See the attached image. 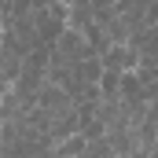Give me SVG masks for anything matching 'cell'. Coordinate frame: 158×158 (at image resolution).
<instances>
[{"label":"cell","mask_w":158,"mask_h":158,"mask_svg":"<svg viewBox=\"0 0 158 158\" xmlns=\"http://www.w3.org/2000/svg\"><path fill=\"white\" fill-rule=\"evenodd\" d=\"M96 52H92V44L88 37L81 33V30H63V37L52 44V59L48 63H55V66H74V63H85V59H92Z\"/></svg>","instance_id":"cell-1"},{"label":"cell","mask_w":158,"mask_h":158,"mask_svg":"<svg viewBox=\"0 0 158 158\" xmlns=\"http://www.w3.org/2000/svg\"><path fill=\"white\" fill-rule=\"evenodd\" d=\"M33 22H37V33H40V48H52L55 40L63 37V30L70 26V22H66V4L33 7Z\"/></svg>","instance_id":"cell-2"},{"label":"cell","mask_w":158,"mask_h":158,"mask_svg":"<svg viewBox=\"0 0 158 158\" xmlns=\"http://www.w3.org/2000/svg\"><path fill=\"white\" fill-rule=\"evenodd\" d=\"M37 107L44 110V114H52V121H55V118H63V114H70L77 103L70 99V92H66V88H59V85L44 81V85H40V92H37Z\"/></svg>","instance_id":"cell-3"},{"label":"cell","mask_w":158,"mask_h":158,"mask_svg":"<svg viewBox=\"0 0 158 158\" xmlns=\"http://www.w3.org/2000/svg\"><path fill=\"white\" fill-rule=\"evenodd\" d=\"M107 140H110V147H114V155L125 158L132 155V151H140V136H136V125L129 118H118L107 125Z\"/></svg>","instance_id":"cell-4"},{"label":"cell","mask_w":158,"mask_h":158,"mask_svg":"<svg viewBox=\"0 0 158 158\" xmlns=\"http://www.w3.org/2000/svg\"><path fill=\"white\" fill-rule=\"evenodd\" d=\"M99 63H103V70H121V74H129V70L140 66V52H136L132 44H114Z\"/></svg>","instance_id":"cell-5"},{"label":"cell","mask_w":158,"mask_h":158,"mask_svg":"<svg viewBox=\"0 0 158 158\" xmlns=\"http://www.w3.org/2000/svg\"><path fill=\"white\" fill-rule=\"evenodd\" d=\"M99 92H103V99H118V92H121V70H103Z\"/></svg>","instance_id":"cell-6"},{"label":"cell","mask_w":158,"mask_h":158,"mask_svg":"<svg viewBox=\"0 0 158 158\" xmlns=\"http://www.w3.org/2000/svg\"><path fill=\"white\" fill-rule=\"evenodd\" d=\"M85 147H88V140H85V136H70V140H63V143H55V155L59 158H77L81 151H85Z\"/></svg>","instance_id":"cell-7"},{"label":"cell","mask_w":158,"mask_h":158,"mask_svg":"<svg viewBox=\"0 0 158 158\" xmlns=\"http://www.w3.org/2000/svg\"><path fill=\"white\" fill-rule=\"evenodd\" d=\"M30 11H33V0H7L4 11H0V19L11 22V19H22V15H30Z\"/></svg>","instance_id":"cell-8"},{"label":"cell","mask_w":158,"mask_h":158,"mask_svg":"<svg viewBox=\"0 0 158 158\" xmlns=\"http://www.w3.org/2000/svg\"><path fill=\"white\" fill-rule=\"evenodd\" d=\"M143 88H147V103H151V107H158V77H155V81H147Z\"/></svg>","instance_id":"cell-9"},{"label":"cell","mask_w":158,"mask_h":158,"mask_svg":"<svg viewBox=\"0 0 158 158\" xmlns=\"http://www.w3.org/2000/svg\"><path fill=\"white\" fill-rule=\"evenodd\" d=\"M7 88H11V81H7V77H4V74H0V99L7 96Z\"/></svg>","instance_id":"cell-10"},{"label":"cell","mask_w":158,"mask_h":158,"mask_svg":"<svg viewBox=\"0 0 158 158\" xmlns=\"http://www.w3.org/2000/svg\"><path fill=\"white\" fill-rule=\"evenodd\" d=\"M59 4H66V7H70V4H77V0H59Z\"/></svg>","instance_id":"cell-11"},{"label":"cell","mask_w":158,"mask_h":158,"mask_svg":"<svg viewBox=\"0 0 158 158\" xmlns=\"http://www.w3.org/2000/svg\"><path fill=\"white\" fill-rule=\"evenodd\" d=\"M0 37H4V19H0Z\"/></svg>","instance_id":"cell-12"}]
</instances>
